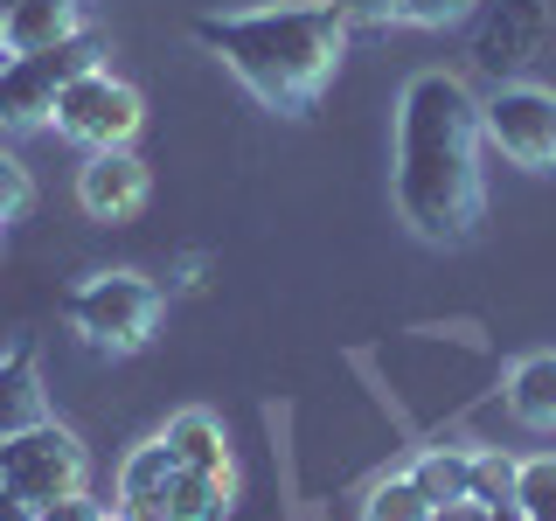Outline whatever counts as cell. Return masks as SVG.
Returning <instances> with one entry per match:
<instances>
[{
  "label": "cell",
  "mask_w": 556,
  "mask_h": 521,
  "mask_svg": "<svg viewBox=\"0 0 556 521\" xmlns=\"http://www.w3.org/2000/svg\"><path fill=\"white\" fill-rule=\"evenodd\" d=\"M362 521H439V508L417 494L410 473H390V480L369 486V500H362Z\"/></svg>",
  "instance_id": "17"
},
{
  "label": "cell",
  "mask_w": 556,
  "mask_h": 521,
  "mask_svg": "<svg viewBox=\"0 0 556 521\" xmlns=\"http://www.w3.org/2000/svg\"><path fill=\"white\" fill-rule=\"evenodd\" d=\"M466 521H521V508H466Z\"/></svg>",
  "instance_id": "25"
},
{
  "label": "cell",
  "mask_w": 556,
  "mask_h": 521,
  "mask_svg": "<svg viewBox=\"0 0 556 521\" xmlns=\"http://www.w3.org/2000/svg\"><path fill=\"white\" fill-rule=\"evenodd\" d=\"M439 521H466V508H452V514H439Z\"/></svg>",
  "instance_id": "26"
},
{
  "label": "cell",
  "mask_w": 556,
  "mask_h": 521,
  "mask_svg": "<svg viewBox=\"0 0 556 521\" xmlns=\"http://www.w3.org/2000/svg\"><path fill=\"white\" fill-rule=\"evenodd\" d=\"M147 195H153V174H147V161H132L126 147L91 153V161L77 167V202H84L91 223H132L139 208H147Z\"/></svg>",
  "instance_id": "9"
},
{
  "label": "cell",
  "mask_w": 556,
  "mask_h": 521,
  "mask_svg": "<svg viewBox=\"0 0 556 521\" xmlns=\"http://www.w3.org/2000/svg\"><path fill=\"white\" fill-rule=\"evenodd\" d=\"M139 118H147V104H139V91L126 77H112V69H84L77 84H63L56 98V132L70 139V147L84 153H112V147H132Z\"/></svg>",
  "instance_id": "7"
},
{
  "label": "cell",
  "mask_w": 556,
  "mask_h": 521,
  "mask_svg": "<svg viewBox=\"0 0 556 521\" xmlns=\"http://www.w3.org/2000/svg\"><path fill=\"white\" fill-rule=\"evenodd\" d=\"M35 521H104V508L91 494H70V500H49V508H35Z\"/></svg>",
  "instance_id": "22"
},
{
  "label": "cell",
  "mask_w": 556,
  "mask_h": 521,
  "mask_svg": "<svg viewBox=\"0 0 556 521\" xmlns=\"http://www.w3.org/2000/svg\"><path fill=\"white\" fill-rule=\"evenodd\" d=\"M480 0H404L396 8V22H410V28H452V22H466Z\"/></svg>",
  "instance_id": "21"
},
{
  "label": "cell",
  "mask_w": 556,
  "mask_h": 521,
  "mask_svg": "<svg viewBox=\"0 0 556 521\" xmlns=\"http://www.w3.org/2000/svg\"><path fill=\"white\" fill-rule=\"evenodd\" d=\"M181 480V459H174L167 439H147L126 452V466H118V521H161V500L167 486Z\"/></svg>",
  "instance_id": "11"
},
{
  "label": "cell",
  "mask_w": 556,
  "mask_h": 521,
  "mask_svg": "<svg viewBox=\"0 0 556 521\" xmlns=\"http://www.w3.org/2000/svg\"><path fill=\"white\" fill-rule=\"evenodd\" d=\"M237 473H181L161 500V521H230Z\"/></svg>",
  "instance_id": "16"
},
{
  "label": "cell",
  "mask_w": 556,
  "mask_h": 521,
  "mask_svg": "<svg viewBox=\"0 0 556 521\" xmlns=\"http://www.w3.org/2000/svg\"><path fill=\"white\" fill-rule=\"evenodd\" d=\"M515 508L521 521H556V452L515 459Z\"/></svg>",
  "instance_id": "18"
},
{
  "label": "cell",
  "mask_w": 556,
  "mask_h": 521,
  "mask_svg": "<svg viewBox=\"0 0 556 521\" xmlns=\"http://www.w3.org/2000/svg\"><path fill=\"white\" fill-rule=\"evenodd\" d=\"M35 208V181H28V167L14 161V153H0V230L8 223H22Z\"/></svg>",
  "instance_id": "20"
},
{
  "label": "cell",
  "mask_w": 556,
  "mask_h": 521,
  "mask_svg": "<svg viewBox=\"0 0 556 521\" xmlns=\"http://www.w3.org/2000/svg\"><path fill=\"white\" fill-rule=\"evenodd\" d=\"M410 480H417V494H425L439 514L473 508V452L431 445V452H417V459H410Z\"/></svg>",
  "instance_id": "15"
},
{
  "label": "cell",
  "mask_w": 556,
  "mask_h": 521,
  "mask_svg": "<svg viewBox=\"0 0 556 521\" xmlns=\"http://www.w3.org/2000/svg\"><path fill=\"white\" fill-rule=\"evenodd\" d=\"M188 35L265 112L286 118L313 112L348 56V14L334 0H271V8H237V14H195Z\"/></svg>",
  "instance_id": "2"
},
{
  "label": "cell",
  "mask_w": 556,
  "mask_h": 521,
  "mask_svg": "<svg viewBox=\"0 0 556 521\" xmlns=\"http://www.w3.org/2000/svg\"><path fill=\"white\" fill-rule=\"evenodd\" d=\"M161 439L174 445L181 473H237V466H230V431H223L216 410H181V417H167Z\"/></svg>",
  "instance_id": "14"
},
{
  "label": "cell",
  "mask_w": 556,
  "mask_h": 521,
  "mask_svg": "<svg viewBox=\"0 0 556 521\" xmlns=\"http://www.w3.org/2000/svg\"><path fill=\"white\" fill-rule=\"evenodd\" d=\"M396 216L417 243H466L486 223V132L480 98L445 69H417L396 98Z\"/></svg>",
  "instance_id": "1"
},
{
  "label": "cell",
  "mask_w": 556,
  "mask_h": 521,
  "mask_svg": "<svg viewBox=\"0 0 556 521\" xmlns=\"http://www.w3.org/2000/svg\"><path fill=\"white\" fill-rule=\"evenodd\" d=\"M508 417L535 439H556V355H521L508 369Z\"/></svg>",
  "instance_id": "13"
},
{
  "label": "cell",
  "mask_w": 556,
  "mask_h": 521,
  "mask_svg": "<svg viewBox=\"0 0 556 521\" xmlns=\"http://www.w3.org/2000/svg\"><path fill=\"white\" fill-rule=\"evenodd\" d=\"M98 56H104L98 28L70 35V42H56V49H35V56H0V132L56 126L63 84H77L84 69H98Z\"/></svg>",
  "instance_id": "4"
},
{
  "label": "cell",
  "mask_w": 556,
  "mask_h": 521,
  "mask_svg": "<svg viewBox=\"0 0 556 521\" xmlns=\"http://www.w3.org/2000/svg\"><path fill=\"white\" fill-rule=\"evenodd\" d=\"M84 480H91V459H84V445L70 439L56 417L14 431V439H0V486H8L14 500H28V508H49V500L84 494Z\"/></svg>",
  "instance_id": "5"
},
{
  "label": "cell",
  "mask_w": 556,
  "mask_h": 521,
  "mask_svg": "<svg viewBox=\"0 0 556 521\" xmlns=\"http://www.w3.org/2000/svg\"><path fill=\"white\" fill-rule=\"evenodd\" d=\"M84 28H91L84 0H8V14H0V56H35V49H56Z\"/></svg>",
  "instance_id": "10"
},
{
  "label": "cell",
  "mask_w": 556,
  "mask_h": 521,
  "mask_svg": "<svg viewBox=\"0 0 556 521\" xmlns=\"http://www.w3.org/2000/svg\"><path fill=\"white\" fill-rule=\"evenodd\" d=\"M104 521H118V514H104Z\"/></svg>",
  "instance_id": "27"
},
{
  "label": "cell",
  "mask_w": 556,
  "mask_h": 521,
  "mask_svg": "<svg viewBox=\"0 0 556 521\" xmlns=\"http://www.w3.org/2000/svg\"><path fill=\"white\" fill-rule=\"evenodd\" d=\"M167 313V292L147 271H91L70 285L63 320L91 355H139Z\"/></svg>",
  "instance_id": "3"
},
{
  "label": "cell",
  "mask_w": 556,
  "mask_h": 521,
  "mask_svg": "<svg viewBox=\"0 0 556 521\" xmlns=\"http://www.w3.org/2000/svg\"><path fill=\"white\" fill-rule=\"evenodd\" d=\"M334 8L348 14V22H396V8H404V0H334Z\"/></svg>",
  "instance_id": "23"
},
{
  "label": "cell",
  "mask_w": 556,
  "mask_h": 521,
  "mask_svg": "<svg viewBox=\"0 0 556 521\" xmlns=\"http://www.w3.org/2000/svg\"><path fill=\"white\" fill-rule=\"evenodd\" d=\"M549 35H556L549 0H486L480 22H473V49H466V56H473L480 77L515 84V77H529V63L549 49Z\"/></svg>",
  "instance_id": "8"
},
{
  "label": "cell",
  "mask_w": 556,
  "mask_h": 521,
  "mask_svg": "<svg viewBox=\"0 0 556 521\" xmlns=\"http://www.w3.org/2000/svg\"><path fill=\"white\" fill-rule=\"evenodd\" d=\"M28 424H49V396H42V369H35V347H8L0 355V439Z\"/></svg>",
  "instance_id": "12"
},
{
  "label": "cell",
  "mask_w": 556,
  "mask_h": 521,
  "mask_svg": "<svg viewBox=\"0 0 556 521\" xmlns=\"http://www.w3.org/2000/svg\"><path fill=\"white\" fill-rule=\"evenodd\" d=\"M0 521H35V508H28V500H14L8 486H0Z\"/></svg>",
  "instance_id": "24"
},
{
  "label": "cell",
  "mask_w": 556,
  "mask_h": 521,
  "mask_svg": "<svg viewBox=\"0 0 556 521\" xmlns=\"http://www.w3.org/2000/svg\"><path fill=\"white\" fill-rule=\"evenodd\" d=\"M473 508H515V459L473 452Z\"/></svg>",
  "instance_id": "19"
},
{
  "label": "cell",
  "mask_w": 556,
  "mask_h": 521,
  "mask_svg": "<svg viewBox=\"0 0 556 521\" xmlns=\"http://www.w3.org/2000/svg\"><path fill=\"white\" fill-rule=\"evenodd\" d=\"M480 132L501 161L529 167V174H556V91L549 84H494V98L480 104Z\"/></svg>",
  "instance_id": "6"
}]
</instances>
